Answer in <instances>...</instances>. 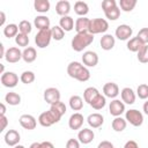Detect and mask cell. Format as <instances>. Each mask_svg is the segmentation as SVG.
Segmentation results:
<instances>
[{"label":"cell","mask_w":148,"mask_h":148,"mask_svg":"<svg viewBox=\"0 0 148 148\" xmlns=\"http://www.w3.org/2000/svg\"><path fill=\"white\" fill-rule=\"evenodd\" d=\"M67 74L69 77L75 79L80 82H86L90 79V72L88 67L79 61H71L67 66Z\"/></svg>","instance_id":"6da1fadb"},{"label":"cell","mask_w":148,"mask_h":148,"mask_svg":"<svg viewBox=\"0 0 148 148\" xmlns=\"http://www.w3.org/2000/svg\"><path fill=\"white\" fill-rule=\"evenodd\" d=\"M61 117H62V114H61L54 106L51 105V106H50V110L44 111V112H42V113L39 114V117H38V123H39V125L43 126V127H50V126H52V125L59 123L60 119H61Z\"/></svg>","instance_id":"7a4b0ae2"},{"label":"cell","mask_w":148,"mask_h":148,"mask_svg":"<svg viewBox=\"0 0 148 148\" xmlns=\"http://www.w3.org/2000/svg\"><path fill=\"white\" fill-rule=\"evenodd\" d=\"M94 42V35L89 32L76 34L71 42V46L75 52H82L86 47H88Z\"/></svg>","instance_id":"3957f363"},{"label":"cell","mask_w":148,"mask_h":148,"mask_svg":"<svg viewBox=\"0 0 148 148\" xmlns=\"http://www.w3.org/2000/svg\"><path fill=\"white\" fill-rule=\"evenodd\" d=\"M109 29V23L105 18L96 17L92 18L90 22V28H89V34L91 35H97V34H104Z\"/></svg>","instance_id":"277c9868"},{"label":"cell","mask_w":148,"mask_h":148,"mask_svg":"<svg viewBox=\"0 0 148 148\" xmlns=\"http://www.w3.org/2000/svg\"><path fill=\"white\" fill-rule=\"evenodd\" d=\"M52 39V32L51 29L47 30H39L35 36V44L39 49H45L50 45Z\"/></svg>","instance_id":"5b68a950"},{"label":"cell","mask_w":148,"mask_h":148,"mask_svg":"<svg viewBox=\"0 0 148 148\" xmlns=\"http://www.w3.org/2000/svg\"><path fill=\"white\" fill-rule=\"evenodd\" d=\"M125 119L134 127H139L143 124V114L136 109H130L125 112Z\"/></svg>","instance_id":"8992f818"},{"label":"cell","mask_w":148,"mask_h":148,"mask_svg":"<svg viewBox=\"0 0 148 148\" xmlns=\"http://www.w3.org/2000/svg\"><path fill=\"white\" fill-rule=\"evenodd\" d=\"M0 82L6 88H14L18 83V76L14 72H5L3 74H1Z\"/></svg>","instance_id":"52a82bcc"},{"label":"cell","mask_w":148,"mask_h":148,"mask_svg":"<svg viewBox=\"0 0 148 148\" xmlns=\"http://www.w3.org/2000/svg\"><path fill=\"white\" fill-rule=\"evenodd\" d=\"M43 97L47 104L53 105V104L60 102V91H59V89H57L54 87H50L44 90Z\"/></svg>","instance_id":"ba28073f"},{"label":"cell","mask_w":148,"mask_h":148,"mask_svg":"<svg viewBox=\"0 0 148 148\" xmlns=\"http://www.w3.org/2000/svg\"><path fill=\"white\" fill-rule=\"evenodd\" d=\"M109 112L111 116L113 117H121V114L124 112H126L125 110V103L120 99H112L109 104Z\"/></svg>","instance_id":"9c48e42d"},{"label":"cell","mask_w":148,"mask_h":148,"mask_svg":"<svg viewBox=\"0 0 148 148\" xmlns=\"http://www.w3.org/2000/svg\"><path fill=\"white\" fill-rule=\"evenodd\" d=\"M132 35H133V29L128 24H119L114 31V36L119 40H128L130 37H132Z\"/></svg>","instance_id":"30bf717a"},{"label":"cell","mask_w":148,"mask_h":148,"mask_svg":"<svg viewBox=\"0 0 148 148\" xmlns=\"http://www.w3.org/2000/svg\"><path fill=\"white\" fill-rule=\"evenodd\" d=\"M5 59H6V61L9 62V64L18 62V61L22 59V51H21L18 47H16V46L9 47V49L6 50Z\"/></svg>","instance_id":"8fae6325"},{"label":"cell","mask_w":148,"mask_h":148,"mask_svg":"<svg viewBox=\"0 0 148 148\" xmlns=\"http://www.w3.org/2000/svg\"><path fill=\"white\" fill-rule=\"evenodd\" d=\"M18 123L20 125L24 128V130H28V131H31V130H35L36 126H37V120L34 116L31 114H22L20 118H18Z\"/></svg>","instance_id":"7c38bea8"},{"label":"cell","mask_w":148,"mask_h":148,"mask_svg":"<svg viewBox=\"0 0 148 148\" xmlns=\"http://www.w3.org/2000/svg\"><path fill=\"white\" fill-rule=\"evenodd\" d=\"M3 140H5V142H6L7 146L15 147L16 145H18V142L21 140V135H20V133L16 130H8L5 133Z\"/></svg>","instance_id":"4fadbf2b"},{"label":"cell","mask_w":148,"mask_h":148,"mask_svg":"<svg viewBox=\"0 0 148 148\" xmlns=\"http://www.w3.org/2000/svg\"><path fill=\"white\" fill-rule=\"evenodd\" d=\"M82 62L86 67H95L98 64V56L94 51H86L82 54Z\"/></svg>","instance_id":"5bb4252c"},{"label":"cell","mask_w":148,"mask_h":148,"mask_svg":"<svg viewBox=\"0 0 148 148\" xmlns=\"http://www.w3.org/2000/svg\"><path fill=\"white\" fill-rule=\"evenodd\" d=\"M120 97H121V101L125 103V104H128V105H132L135 103V99H136V94L134 92V90L130 87H125L121 89L120 91Z\"/></svg>","instance_id":"9a60e30c"},{"label":"cell","mask_w":148,"mask_h":148,"mask_svg":"<svg viewBox=\"0 0 148 148\" xmlns=\"http://www.w3.org/2000/svg\"><path fill=\"white\" fill-rule=\"evenodd\" d=\"M103 92H104V96L105 97H109V98L114 99L119 95V87L114 82H106L103 86Z\"/></svg>","instance_id":"2e32d148"},{"label":"cell","mask_w":148,"mask_h":148,"mask_svg":"<svg viewBox=\"0 0 148 148\" xmlns=\"http://www.w3.org/2000/svg\"><path fill=\"white\" fill-rule=\"evenodd\" d=\"M83 121H84L83 116H82L80 112H75V113H73V114L69 117V119H68V127H69L71 130H74V131L81 130V127H82V125H83Z\"/></svg>","instance_id":"e0dca14e"},{"label":"cell","mask_w":148,"mask_h":148,"mask_svg":"<svg viewBox=\"0 0 148 148\" xmlns=\"http://www.w3.org/2000/svg\"><path fill=\"white\" fill-rule=\"evenodd\" d=\"M94 138H95V133L90 128H81L77 133V140L80 141V143L83 145L90 143L94 140Z\"/></svg>","instance_id":"ac0fdd59"},{"label":"cell","mask_w":148,"mask_h":148,"mask_svg":"<svg viewBox=\"0 0 148 148\" xmlns=\"http://www.w3.org/2000/svg\"><path fill=\"white\" fill-rule=\"evenodd\" d=\"M90 22L91 20L88 17H79L75 21V31L76 34H82V32H89V28H90Z\"/></svg>","instance_id":"d6986e66"},{"label":"cell","mask_w":148,"mask_h":148,"mask_svg":"<svg viewBox=\"0 0 148 148\" xmlns=\"http://www.w3.org/2000/svg\"><path fill=\"white\" fill-rule=\"evenodd\" d=\"M99 44H101V47H102L104 51H110V50H112V49L114 47L116 38H114L111 34H104V35L101 37Z\"/></svg>","instance_id":"ffe728a7"},{"label":"cell","mask_w":148,"mask_h":148,"mask_svg":"<svg viewBox=\"0 0 148 148\" xmlns=\"http://www.w3.org/2000/svg\"><path fill=\"white\" fill-rule=\"evenodd\" d=\"M87 123L91 128H99L104 123V117L101 113H91L87 118Z\"/></svg>","instance_id":"44dd1931"},{"label":"cell","mask_w":148,"mask_h":148,"mask_svg":"<svg viewBox=\"0 0 148 148\" xmlns=\"http://www.w3.org/2000/svg\"><path fill=\"white\" fill-rule=\"evenodd\" d=\"M50 18L46 16V15H38L35 17L34 20V25L39 30H47V29H51L50 28Z\"/></svg>","instance_id":"7402d4cb"},{"label":"cell","mask_w":148,"mask_h":148,"mask_svg":"<svg viewBox=\"0 0 148 148\" xmlns=\"http://www.w3.org/2000/svg\"><path fill=\"white\" fill-rule=\"evenodd\" d=\"M71 12V2L67 0H60L56 3V13L58 15L62 16H68Z\"/></svg>","instance_id":"603a6c76"},{"label":"cell","mask_w":148,"mask_h":148,"mask_svg":"<svg viewBox=\"0 0 148 148\" xmlns=\"http://www.w3.org/2000/svg\"><path fill=\"white\" fill-rule=\"evenodd\" d=\"M37 58V52L36 49L32 46H28L22 51V59L24 60V62L27 64H31L36 60Z\"/></svg>","instance_id":"cb8c5ba5"},{"label":"cell","mask_w":148,"mask_h":148,"mask_svg":"<svg viewBox=\"0 0 148 148\" xmlns=\"http://www.w3.org/2000/svg\"><path fill=\"white\" fill-rule=\"evenodd\" d=\"M59 25L62 28V30L65 31V32H68V31H72L73 29H74V27H75V22H74V20H73V17L72 16H62V17H60V20H59Z\"/></svg>","instance_id":"d4e9b609"},{"label":"cell","mask_w":148,"mask_h":148,"mask_svg":"<svg viewBox=\"0 0 148 148\" xmlns=\"http://www.w3.org/2000/svg\"><path fill=\"white\" fill-rule=\"evenodd\" d=\"M145 45H146V44H143L138 37H133V38H130V39H128V42H127V44H126V47H127L128 51H131V52H136V53H138Z\"/></svg>","instance_id":"484cf974"},{"label":"cell","mask_w":148,"mask_h":148,"mask_svg":"<svg viewBox=\"0 0 148 148\" xmlns=\"http://www.w3.org/2000/svg\"><path fill=\"white\" fill-rule=\"evenodd\" d=\"M68 104H69V108L73 111H80L83 108V98L79 95H73V96L69 97Z\"/></svg>","instance_id":"4316f807"},{"label":"cell","mask_w":148,"mask_h":148,"mask_svg":"<svg viewBox=\"0 0 148 148\" xmlns=\"http://www.w3.org/2000/svg\"><path fill=\"white\" fill-rule=\"evenodd\" d=\"M74 12L79 17H84L89 13V6L84 1H76L74 3Z\"/></svg>","instance_id":"83f0119b"},{"label":"cell","mask_w":148,"mask_h":148,"mask_svg":"<svg viewBox=\"0 0 148 148\" xmlns=\"http://www.w3.org/2000/svg\"><path fill=\"white\" fill-rule=\"evenodd\" d=\"M50 7H51V3L49 0H35L34 1V8L36 12L40 13V14H44V13H47L50 10Z\"/></svg>","instance_id":"f1b7e54d"},{"label":"cell","mask_w":148,"mask_h":148,"mask_svg":"<svg viewBox=\"0 0 148 148\" xmlns=\"http://www.w3.org/2000/svg\"><path fill=\"white\" fill-rule=\"evenodd\" d=\"M18 32H20L18 31V25L15 24V23H8L3 28V35L7 38H13V37L15 38L18 35Z\"/></svg>","instance_id":"f546056e"},{"label":"cell","mask_w":148,"mask_h":148,"mask_svg":"<svg viewBox=\"0 0 148 148\" xmlns=\"http://www.w3.org/2000/svg\"><path fill=\"white\" fill-rule=\"evenodd\" d=\"M92 109H95V110H102L105 105H106V97L104 96V95H102V94H98L91 102H90V104H89Z\"/></svg>","instance_id":"4dcf8cb0"},{"label":"cell","mask_w":148,"mask_h":148,"mask_svg":"<svg viewBox=\"0 0 148 148\" xmlns=\"http://www.w3.org/2000/svg\"><path fill=\"white\" fill-rule=\"evenodd\" d=\"M127 126V121L125 118L121 117H114V119L111 123V127L114 132H123Z\"/></svg>","instance_id":"1f68e13d"},{"label":"cell","mask_w":148,"mask_h":148,"mask_svg":"<svg viewBox=\"0 0 148 148\" xmlns=\"http://www.w3.org/2000/svg\"><path fill=\"white\" fill-rule=\"evenodd\" d=\"M98 94H101V92L98 91L97 88H95V87H88V88H86L84 91H83V101L87 102L88 104H90V102H91Z\"/></svg>","instance_id":"d6a6232c"},{"label":"cell","mask_w":148,"mask_h":148,"mask_svg":"<svg viewBox=\"0 0 148 148\" xmlns=\"http://www.w3.org/2000/svg\"><path fill=\"white\" fill-rule=\"evenodd\" d=\"M5 102H6L8 105H12V106L18 105V104L21 103V96H20L17 92L9 91V92H7L6 96H5Z\"/></svg>","instance_id":"836d02e7"},{"label":"cell","mask_w":148,"mask_h":148,"mask_svg":"<svg viewBox=\"0 0 148 148\" xmlns=\"http://www.w3.org/2000/svg\"><path fill=\"white\" fill-rule=\"evenodd\" d=\"M135 6H136V0H120L119 1V8L120 10L125 13L132 12Z\"/></svg>","instance_id":"e575fe53"},{"label":"cell","mask_w":148,"mask_h":148,"mask_svg":"<svg viewBox=\"0 0 148 148\" xmlns=\"http://www.w3.org/2000/svg\"><path fill=\"white\" fill-rule=\"evenodd\" d=\"M35 79H36V76H35V73H34L32 71H24V72L21 74V76H20L21 82L24 83V84H30V83H32V82L35 81Z\"/></svg>","instance_id":"d590c367"},{"label":"cell","mask_w":148,"mask_h":148,"mask_svg":"<svg viewBox=\"0 0 148 148\" xmlns=\"http://www.w3.org/2000/svg\"><path fill=\"white\" fill-rule=\"evenodd\" d=\"M104 15H105V17H106L108 20H110V21H116V20H118L119 16H120V8H119V6H117V7L112 8V9H110V10L104 12Z\"/></svg>","instance_id":"8d00e7d4"},{"label":"cell","mask_w":148,"mask_h":148,"mask_svg":"<svg viewBox=\"0 0 148 148\" xmlns=\"http://www.w3.org/2000/svg\"><path fill=\"white\" fill-rule=\"evenodd\" d=\"M51 32H52V39H54V40H61L65 37V31L62 30V28L60 25L52 27Z\"/></svg>","instance_id":"74e56055"},{"label":"cell","mask_w":148,"mask_h":148,"mask_svg":"<svg viewBox=\"0 0 148 148\" xmlns=\"http://www.w3.org/2000/svg\"><path fill=\"white\" fill-rule=\"evenodd\" d=\"M32 30V24L28 20H23L18 23V31L24 35H29Z\"/></svg>","instance_id":"f35d334b"},{"label":"cell","mask_w":148,"mask_h":148,"mask_svg":"<svg viewBox=\"0 0 148 148\" xmlns=\"http://www.w3.org/2000/svg\"><path fill=\"white\" fill-rule=\"evenodd\" d=\"M29 37H28V35H24V34H21V32H18V35L15 37V43H16V45H18V46H21V47H28V45H29Z\"/></svg>","instance_id":"ab89813d"},{"label":"cell","mask_w":148,"mask_h":148,"mask_svg":"<svg viewBox=\"0 0 148 148\" xmlns=\"http://www.w3.org/2000/svg\"><path fill=\"white\" fill-rule=\"evenodd\" d=\"M136 95L140 99H147L148 98V84L141 83L136 88Z\"/></svg>","instance_id":"60d3db41"},{"label":"cell","mask_w":148,"mask_h":148,"mask_svg":"<svg viewBox=\"0 0 148 148\" xmlns=\"http://www.w3.org/2000/svg\"><path fill=\"white\" fill-rule=\"evenodd\" d=\"M138 60L142 64L148 62V44H146L139 52H138Z\"/></svg>","instance_id":"b9f144b4"},{"label":"cell","mask_w":148,"mask_h":148,"mask_svg":"<svg viewBox=\"0 0 148 148\" xmlns=\"http://www.w3.org/2000/svg\"><path fill=\"white\" fill-rule=\"evenodd\" d=\"M101 6H102L103 12H106V10H110V9L117 7L118 5H117V1L116 0H103Z\"/></svg>","instance_id":"7bdbcfd3"},{"label":"cell","mask_w":148,"mask_h":148,"mask_svg":"<svg viewBox=\"0 0 148 148\" xmlns=\"http://www.w3.org/2000/svg\"><path fill=\"white\" fill-rule=\"evenodd\" d=\"M136 37L143 43V44H148V28H142L139 30Z\"/></svg>","instance_id":"ee69618b"},{"label":"cell","mask_w":148,"mask_h":148,"mask_svg":"<svg viewBox=\"0 0 148 148\" xmlns=\"http://www.w3.org/2000/svg\"><path fill=\"white\" fill-rule=\"evenodd\" d=\"M66 148H80V141L76 139H68L66 142Z\"/></svg>","instance_id":"f6af8a7d"},{"label":"cell","mask_w":148,"mask_h":148,"mask_svg":"<svg viewBox=\"0 0 148 148\" xmlns=\"http://www.w3.org/2000/svg\"><path fill=\"white\" fill-rule=\"evenodd\" d=\"M52 106H54V108H56V109H57V110H58L62 116H64V114L66 113V111H67V108H66L65 103H62L61 101H60V102H58V103H56V104H53Z\"/></svg>","instance_id":"bcb514c9"},{"label":"cell","mask_w":148,"mask_h":148,"mask_svg":"<svg viewBox=\"0 0 148 148\" xmlns=\"http://www.w3.org/2000/svg\"><path fill=\"white\" fill-rule=\"evenodd\" d=\"M97 148H114V146H113V143H112V142L104 140V141H102V142H99V143H98Z\"/></svg>","instance_id":"7dc6e473"},{"label":"cell","mask_w":148,"mask_h":148,"mask_svg":"<svg viewBox=\"0 0 148 148\" xmlns=\"http://www.w3.org/2000/svg\"><path fill=\"white\" fill-rule=\"evenodd\" d=\"M124 148H140L139 145L134 141V140H128L125 145H124Z\"/></svg>","instance_id":"c3c4849f"},{"label":"cell","mask_w":148,"mask_h":148,"mask_svg":"<svg viewBox=\"0 0 148 148\" xmlns=\"http://www.w3.org/2000/svg\"><path fill=\"white\" fill-rule=\"evenodd\" d=\"M0 120H1V130H0V131H3V130H6V127H7L8 119H7L6 116H0Z\"/></svg>","instance_id":"681fc988"},{"label":"cell","mask_w":148,"mask_h":148,"mask_svg":"<svg viewBox=\"0 0 148 148\" xmlns=\"http://www.w3.org/2000/svg\"><path fill=\"white\" fill-rule=\"evenodd\" d=\"M40 148H54V146L50 141H43L40 142Z\"/></svg>","instance_id":"f907efd6"},{"label":"cell","mask_w":148,"mask_h":148,"mask_svg":"<svg viewBox=\"0 0 148 148\" xmlns=\"http://www.w3.org/2000/svg\"><path fill=\"white\" fill-rule=\"evenodd\" d=\"M0 17H1V20H0V25L3 27V25H5V22H6V14H5L2 10L0 12Z\"/></svg>","instance_id":"816d5d0a"},{"label":"cell","mask_w":148,"mask_h":148,"mask_svg":"<svg viewBox=\"0 0 148 148\" xmlns=\"http://www.w3.org/2000/svg\"><path fill=\"white\" fill-rule=\"evenodd\" d=\"M5 54H6L5 46H3V44L1 43V44H0V58H5Z\"/></svg>","instance_id":"f5cc1de1"},{"label":"cell","mask_w":148,"mask_h":148,"mask_svg":"<svg viewBox=\"0 0 148 148\" xmlns=\"http://www.w3.org/2000/svg\"><path fill=\"white\" fill-rule=\"evenodd\" d=\"M0 108H1V112H0V116H5V114H6V105H5L3 103H1Z\"/></svg>","instance_id":"db71d44e"},{"label":"cell","mask_w":148,"mask_h":148,"mask_svg":"<svg viewBox=\"0 0 148 148\" xmlns=\"http://www.w3.org/2000/svg\"><path fill=\"white\" fill-rule=\"evenodd\" d=\"M142 109H143V112H145V113L148 116V101L143 103V106H142Z\"/></svg>","instance_id":"11a10c76"},{"label":"cell","mask_w":148,"mask_h":148,"mask_svg":"<svg viewBox=\"0 0 148 148\" xmlns=\"http://www.w3.org/2000/svg\"><path fill=\"white\" fill-rule=\"evenodd\" d=\"M29 148H40V142H32Z\"/></svg>","instance_id":"9f6ffc18"},{"label":"cell","mask_w":148,"mask_h":148,"mask_svg":"<svg viewBox=\"0 0 148 148\" xmlns=\"http://www.w3.org/2000/svg\"><path fill=\"white\" fill-rule=\"evenodd\" d=\"M5 73V66L1 64V74H3Z\"/></svg>","instance_id":"6f0895ef"},{"label":"cell","mask_w":148,"mask_h":148,"mask_svg":"<svg viewBox=\"0 0 148 148\" xmlns=\"http://www.w3.org/2000/svg\"><path fill=\"white\" fill-rule=\"evenodd\" d=\"M14 148H25V147H24V146H22V145H16Z\"/></svg>","instance_id":"680465c9"}]
</instances>
